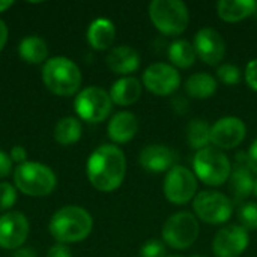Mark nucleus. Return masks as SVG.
Instances as JSON below:
<instances>
[{"mask_svg":"<svg viewBox=\"0 0 257 257\" xmlns=\"http://www.w3.org/2000/svg\"><path fill=\"white\" fill-rule=\"evenodd\" d=\"M86 172L89 182L98 191L111 193L117 190L126 173V160L122 149L114 145L96 148L87 160Z\"/></svg>","mask_w":257,"mask_h":257,"instance_id":"obj_1","label":"nucleus"},{"mask_svg":"<svg viewBox=\"0 0 257 257\" xmlns=\"http://www.w3.org/2000/svg\"><path fill=\"white\" fill-rule=\"evenodd\" d=\"M93 227L92 215L80 206H63L54 212L48 230L57 244H75L84 241Z\"/></svg>","mask_w":257,"mask_h":257,"instance_id":"obj_2","label":"nucleus"},{"mask_svg":"<svg viewBox=\"0 0 257 257\" xmlns=\"http://www.w3.org/2000/svg\"><path fill=\"white\" fill-rule=\"evenodd\" d=\"M81 80L80 68L68 57H51L42 66L44 86L57 96L74 95L80 89Z\"/></svg>","mask_w":257,"mask_h":257,"instance_id":"obj_3","label":"nucleus"},{"mask_svg":"<svg viewBox=\"0 0 257 257\" xmlns=\"http://www.w3.org/2000/svg\"><path fill=\"white\" fill-rule=\"evenodd\" d=\"M14 182L17 190L30 197H44L54 191L57 185V178L54 172L42 164L35 161H26L18 164L14 170Z\"/></svg>","mask_w":257,"mask_h":257,"instance_id":"obj_4","label":"nucleus"},{"mask_svg":"<svg viewBox=\"0 0 257 257\" xmlns=\"http://www.w3.org/2000/svg\"><path fill=\"white\" fill-rule=\"evenodd\" d=\"M193 169L197 179L211 187L224 184L232 173V164L226 154L217 148H205L197 151L193 160Z\"/></svg>","mask_w":257,"mask_h":257,"instance_id":"obj_5","label":"nucleus"},{"mask_svg":"<svg viewBox=\"0 0 257 257\" xmlns=\"http://www.w3.org/2000/svg\"><path fill=\"white\" fill-rule=\"evenodd\" d=\"M152 24L164 35H181L190 21L188 8L181 0H154L149 5Z\"/></svg>","mask_w":257,"mask_h":257,"instance_id":"obj_6","label":"nucleus"},{"mask_svg":"<svg viewBox=\"0 0 257 257\" xmlns=\"http://www.w3.org/2000/svg\"><path fill=\"white\" fill-rule=\"evenodd\" d=\"M200 233L197 218L187 211L178 212L166 221L163 227V241L175 248V250H185L191 247Z\"/></svg>","mask_w":257,"mask_h":257,"instance_id":"obj_7","label":"nucleus"},{"mask_svg":"<svg viewBox=\"0 0 257 257\" xmlns=\"http://www.w3.org/2000/svg\"><path fill=\"white\" fill-rule=\"evenodd\" d=\"M74 107L80 119L90 123H99L105 120L111 113L113 101L107 90L90 86L77 95Z\"/></svg>","mask_w":257,"mask_h":257,"instance_id":"obj_8","label":"nucleus"},{"mask_svg":"<svg viewBox=\"0 0 257 257\" xmlns=\"http://www.w3.org/2000/svg\"><path fill=\"white\" fill-rule=\"evenodd\" d=\"M196 215L209 224L226 223L233 211L232 200L218 191H202L193 200Z\"/></svg>","mask_w":257,"mask_h":257,"instance_id":"obj_9","label":"nucleus"},{"mask_svg":"<svg viewBox=\"0 0 257 257\" xmlns=\"http://www.w3.org/2000/svg\"><path fill=\"white\" fill-rule=\"evenodd\" d=\"M197 193V178L196 175L182 167L173 166L164 179V196L173 205H185L194 199Z\"/></svg>","mask_w":257,"mask_h":257,"instance_id":"obj_10","label":"nucleus"},{"mask_svg":"<svg viewBox=\"0 0 257 257\" xmlns=\"http://www.w3.org/2000/svg\"><path fill=\"white\" fill-rule=\"evenodd\" d=\"M181 84V75L172 65L154 63L143 72V86L154 95L167 96L178 90Z\"/></svg>","mask_w":257,"mask_h":257,"instance_id":"obj_11","label":"nucleus"},{"mask_svg":"<svg viewBox=\"0 0 257 257\" xmlns=\"http://www.w3.org/2000/svg\"><path fill=\"white\" fill-rule=\"evenodd\" d=\"M248 242V232L238 224H230L217 232L212 251L215 257H239L247 250Z\"/></svg>","mask_w":257,"mask_h":257,"instance_id":"obj_12","label":"nucleus"},{"mask_svg":"<svg viewBox=\"0 0 257 257\" xmlns=\"http://www.w3.org/2000/svg\"><path fill=\"white\" fill-rule=\"evenodd\" d=\"M247 126L236 116H226L218 119L211 126V143L217 149H233L245 139Z\"/></svg>","mask_w":257,"mask_h":257,"instance_id":"obj_13","label":"nucleus"},{"mask_svg":"<svg viewBox=\"0 0 257 257\" xmlns=\"http://www.w3.org/2000/svg\"><path fill=\"white\" fill-rule=\"evenodd\" d=\"M29 221L21 212H6L0 217V247L18 250L29 236Z\"/></svg>","mask_w":257,"mask_h":257,"instance_id":"obj_14","label":"nucleus"},{"mask_svg":"<svg viewBox=\"0 0 257 257\" xmlns=\"http://www.w3.org/2000/svg\"><path fill=\"white\" fill-rule=\"evenodd\" d=\"M193 47L196 54L208 65H217L226 54V42L223 36L211 27L200 29L194 35Z\"/></svg>","mask_w":257,"mask_h":257,"instance_id":"obj_15","label":"nucleus"},{"mask_svg":"<svg viewBox=\"0 0 257 257\" xmlns=\"http://www.w3.org/2000/svg\"><path fill=\"white\" fill-rule=\"evenodd\" d=\"M139 160L146 172L161 173L173 167L176 157L175 152L164 145H149L140 152Z\"/></svg>","mask_w":257,"mask_h":257,"instance_id":"obj_16","label":"nucleus"},{"mask_svg":"<svg viewBox=\"0 0 257 257\" xmlns=\"http://www.w3.org/2000/svg\"><path fill=\"white\" fill-rule=\"evenodd\" d=\"M107 66L119 75H128L139 69L140 54L130 45H119L110 50L105 57Z\"/></svg>","mask_w":257,"mask_h":257,"instance_id":"obj_17","label":"nucleus"},{"mask_svg":"<svg viewBox=\"0 0 257 257\" xmlns=\"http://www.w3.org/2000/svg\"><path fill=\"white\" fill-rule=\"evenodd\" d=\"M139 131V120L130 111H119L116 113L107 126V133L111 142L114 143H128L136 137Z\"/></svg>","mask_w":257,"mask_h":257,"instance_id":"obj_18","label":"nucleus"},{"mask_svg":"<svg viewBox=\"0 0 257 257\" xmlns=\"http://www.w3.org/2000/svg\"><path fill=\"white\" fill-rule=\"evenodd\" d=\"M142 96V83L136 77H122L110 89V98L117 105H131Z\"/></svg>","mask_w":257,"mask_h":257,"instance_id":"obj_19","label":"nucleus"},{"mask_svg":"<svg viewBox=\"0 0 257 257\" xmlns=\"http://www.w3.org/2000/svg\"><path fill=\"white\" fill-rule=\"evenodd\" d=\"M254 0H220L217 3V14L226 23H238L256 12Z\"/></svg>","mask_w":257,"mask_h":257,"instance_id":"obj_20","label":"nucleus"},{"mask_svg":"<svg viewBox=\"0 0 257 257\" xmlns=\"http://www.w3.org/2000/svg\"><path fill=\"white\" fill-rule=\"evenodd\" d=\"M116 36V27L108 18H96L87 29V41L95 50H107L111 47Z\"/></svg>","mask_w":257,"mask_h":257,"instance_id":"obj_21","label":"nucleus"},{"mask_svg":"<svg viewBox=\"0 0 257 257\" xmlns=\"http://www.w3.org/2000/svg\"><path fill=\"white\" fill-rule=\"evenodd\" d=\"M18 54L24 62L30 65H39L42 62H47L48 47H47V42L41 36L29 35L20 41Z\"/></svg>","mask_w":257,"mask_h":257,"instance_id":"obj_22","label":"nucleus"},{"mask_svg":"<svg viewBox=\"0 0 257 257\" xmlns=\"http://www.w3.org/2000/svg\"><path fill=\"white\" fill-rule=\"evenodd\" d=\"M185 90L191 98L208 99L217 90V80L206 72H197L188 77L185 83Z\"/></svg>","mask_w":257,"mask_h":257,"instance_id":"obj_23","label":"nucleus"},{"mask_svg":"<svg viewBox=\"0 0 257 257\" xmlns=\"http://www.w3.org/2000/svg\"><path fill=\"white\" fill-rule=\"evenodd\" d=\"M229 188L232 191V194L235 196L236 202L244 200L247 196H250L253 193V185H254V178H253V172L250 170V167H235V170L230 173L229 178Z\"/></svg>","mask_w":257,"mask_h":257,"instance_id":"obj_24","label":"nucleus"},{"mask_svg":"<svg viewBox=\"0 0 257 257\" xmlns=\"http://www.w3.org/2000/svg\"><path fill=\"white\" fill-rule=\"evenodd\" d=\"M81 139V122L77 117L66 116L54 126V140L62 146H71Z\"/></svg>","mask_w":257,"mask_h":257,"instance_id":"obj_25","label":"nucleus"},{"mask_svg":"<svg viewBox=\"0 0 257 257\" xmlns=\"http://www.w3.org/2000/svg\"><path fill=\"white\" fill-rule=\"evenodd\" d=\"M196 57L197 54H196L193 44L185 39H178L169 47V59L178 68L187 69L193 66L196 62Z\"/></svg>","mask_w":257,"mask_h":257,"instance_id":"obj_26","label":"nucleus"},{"mask_svg":"<svg viewBox=\"0 0 257 257\" xmlns=\"http://www.w3.org/2000/svg\"><path fill=\"white\" fill-rule=\"evenodd\" d=\"M187 140L188 145L196 151L208 148L211 142V126L208 122L203 119H193L187 126Z\"/></svg>","mask_w":257,"mask_h":257,"instance_id":"obj_27","label":"nucleus"},{"mask_svg":"<svg viewBox=\"0 0 257 257\" xmlns=\"http://www.w3.org/2000/svg\"><path fill=\"white\" fill-rule=\"evenodd\" d=\"M238 218L241 223V227L248 230H257V205L256 203H244L239 208Z\"/></svg>","mask_w":257,"mask_h":257,"instance_id":"obj_28","label":"nucleus"},{"mask_svg":"<svg viewBox=\"0 0 257 257\" xmlns=\"http://www.w3.org/2000/svg\"><path fill=\"white\" fill-rule=\"evenodd\" d=\"M217 77L226 86H236L241 81V69L235 65L224 63L217 69Z\"/></svg>","mask_w":257,"mask_h":257,"instance_id":"obj_29","label":"nucleus"},{"mask_svg":"<svg viewBox=\"0 0 257 257\" xmlns=\"http://www.w3.org/2000/svg\"><path fill=\"white\" fill-rule=\"evenodd\" d=\"M17 202V188L8 182H0V212L11 209Z\"/></svg>","mask_w":257,"mask_h":257,"instance_id":"obj_30","label":"nucleus"},{"mask_svg":"<svg viewBox=\"0 0 257 257\" xmlns=\"http://www.w3.org/2000/svg\"><path fill=\"white\" fill-rule=\"evenodd\" d=\"M140 257H167L166 245L160 239H149L140 248Z\"/></svg>","mask_w":257,"mask_h":257,"instance_id":"obj_31","label":"nucleus"},{"mask_svg":"<svg viewBox=\"0 0 257 257\" xmlns=\"http://www.w3.org/2000/svg\"><path fill=\"white\" fill-rule=\"evenodd\" d=\"M245 81L247 84L257 92V59H253L248 62L245 68Z\"/></svg>","mask_w":257,"mask_h":257,"instance_id":"obj_32","label":"nucleus"},{"mask_svg":"<svg viewBox=\"0 0 257 257\" xmlns=\"http://www.w3.org/2000/svg\"><path fill=\"white\" fill-rule=\"evenodd\" d=\"M188 107H190L188 99H187L184 95H176V96H173V99H172V108H173L175 113H178V114H185V113L188 111Z\"/></svg>","mask_w":257,"mask_h":257,"instance_id":"obj_33","label":"nucleus"},{"mask_svg":"<svg viewBox=\"0 0 257 257\" xmlns=\"http://www.w3.org/2000/svg\"><path fill=\"white\" fill-rule=\"evenodd\" d=\"M12 172V160L11 155H8L6 152L0 151V179L9 176Z\"/></svg>","mask_w":257,"mask_h":257,"instance_id":"obj_34","label":"nucleus"},{"mask_svg":"<svg viewBox=\"0 0 257 257\" xmlns=\"http://www.w3.org/2000/svg\"><path fill=\"white\" fill-rule=\"evenodd\" d=\"M47 257H72L71 256V250L68 248L66 244H56L53 245L48 253H47Z\"/></svg>","mask_w":257,"mask_h":257,"instance_id":"obj_35","label":"nucleus"},{"mask_svg":"<svg viewBox=\"0 0 257 257\" xmlns=\"http://www.w3.org/2000/svg\"><path fill=\"white\" fill-rule=\"evenodd\" d=\"M26 157H27V151L23 146L17 145V146H14L11 149V160H12V163L15 161L18 164H23V163H26Z\"/></svg>","mask_w":257,"mask_h":257,"instance_id":"obj_36","label":"nucleus"},{"mask_svg":"<svg viewBox=\"0 0 257 257\" xmlns=\"http://www.w3.org/2000/svg\"><path fill=\"white\" fill-rule=\"evenodd\" d=\"M248 157V167L253 173L257 175V139L253 142V145L250 146V151L247 152Z\"/></svg>","mask_w":257,"mask_h":257,"instance_id":"obj_37","label":"nucleus"},{"mask_svg":"<svg viewBox=\"0 0 257 257\" xmlns=\"http://www.w3.org/2000/svg\"><path fill=\"white\" fill-rule=\"evenodd\" d=\"M12 257H38V254L30 247H21V248L15 250V253L12 254Z\"/></svg>","mask_w":257,"mask_h":257,"instance_id":"obj_38","label":"nucleus"},{"mask_svg":"<svg viewBox=\"0 0 257 257\" xmlns=\"http://www.w3.org/2000/svg\"><path fill=\"white\" fill-rule=\"evenodd\" d=\"M6 42H8V26L5 24L3 20H0V53L5 48Z\"/></svg>","mask_w":257,"mask_h":257,"instance_id":"obj_39","label":"nucleus"},{"mask_svg":"<svg viewBox=\"0 0 257 257\" xmlns=\"http://www.w3.org/2000/svg\"><path fill=\"white\" fill-rule=\"evenodd\" d=\"M12 5H14V2H11V0H6V2H5V0H0V14L5 12V11H6L8 8H11Z\"/></svg>","mask_w":257,"mask_h":257,"instance_id":"obj_40","label":"nucleus"},{"mask_svg":"<svg viewBox=\"0 0 257 257\" xmlns=\"http://www.w3.org/2000/svg\"><path fill=\"white\" fill-rule=\"evenodd\" d=\"M253 194L257 197V179H254V185H253Z\"/></svg>","mask_w":257,"mask_h":257,"instance_id":"obj_41","label":"nucleus"},{"mask_svg":"<svg viewBox=\"0 0 257 257\" xmlns=\"http://www.w3.org/2000/svg\"><path fill=\"white\" fill-rule=\"evenodd\" d=\"M167 257H181V256H167Z\"/></svg>","mask_w":257,"mask_h":257,"instance_id":"obj_42","label":"nucleus"},{"mask_svg":"<svg viewBox=\"0 0 257 257\" xmlns=\"http://www.w3.org/2000/svg\"><path fill=\"white\" fill-rule=\"evenodd\" d=\"M193 257H202V256H193Z\"/></svg>","mask_w":257,"mask_h":257,"instance_id":"obj_43","label":"nucleus"}]
</instances>
